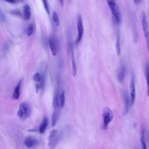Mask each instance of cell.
<instances>
[{
  "label": "cell",
  "instance_id": "cell-13",
  "mask_svg": "<svg viewBox=\"0 0 149 149\" xmlns=\"http://www.w3.org/2000/svg\"><path fill=\"white\" fill-rule=\"evenodd\" d=\"M22 83V80H20L15 86L13 93L12 94V96L13 99L17 100L19 98L20 94V88H21Z\"/></svg>",
  "mask_w": 149,
  "mask_h": 149
},
{
  "label": "cell",
  "instance_id": "cell-8",
  "mask_svg": "<svg viewBox=\"0 0 149 149\" xmlns=\"http://www.w3.org/2000/svg\"><path fill=\"white\" fill-rule=\"evenodd\" d=\"M123 102H124V107H123V115H126L129 112L130 107L132 105L130 95H129L127 91L126 90H124L123 92Z\"/></svg>",
  "mask_w": 149,
  "mask_h": 149
},
{
  "label": "cell",
  "instance_id": "cell-9",
  "mask_svg": "<svg viewBox=\"0 0 149 149\" xmlns=\"http://www.w3.org/2000/svg\"><path fill=\"white\" fill-rule=\"evenodd\" d=\"M77 36L76 40V44L79 43L83 35V24L81 17L79 15L77 17Z\"/></svg>",
  "mask_w": 149,
  "mask_h": 149
},
{
  "label": "cell",
  "instance_id": "cell-24",
  "mask_svg": "<svg viewBox=\"0 0 149 149\" xmlns=\"http://www.w3.org/2000/svg\"><path fill=\"white\" fill-rule=\"evenodd\" d=\"M42 3H43V5H44V9H45V11L49 15V6H48V1H42Z\"/></svg>",
  "mask_w": 149,
  "mask_h": 149
},
{
  "label": "cell",
  "instance_id": "cell-7",
  "mask_svg": "<svg viewBox=\"0 0 149 149\" xmlns=\"http://www.w3.org/2000/svg\"><path fill=\"white\" fill-rule=\"evenodd\" d=\"M48 45L51 52L53 55H56L58 51V42L54 35H51L48 38Z\"/></svg>",
  "mask_w": 149,
  "mask_h": 149
},
{
  "label": "cell",
  "instance_id": "cell-10",
  "mask_svg": "<svg viewBox=\"0 0 149 149\" xmlns=\"http://www.w3.org/2000/svg\"><path fill=\"white\" fill-rule=\"evenodd\" d=\"M130 98L131 101V105H133L136 98V87H135V78L132 74L130 82Z\"/></svg>",
  "mask_w": 149,
  "mask_h": 149
},
{
  "label": "cell",
  "instance_id": "cell-23",
  "mask_svg": "<svg viewBox=\"0 0 149 149\" xmlns=\"http://www.w3.org/2000/svg\"><path fill=\"white\" fill-rule=\"evenodd\" d=\"M52 20L56 27L58 26L59 24V17L57 14V13L55 11H54L52 14Z\"/></svg>",
  "mask_w": 149,
  "mask_h": 149
},
{
  "label": "cell",
  "instance_id": "cell-18",
  "mask_svg": "<svg viewBox=\"0 0 149 149\" xmlns=\"http://www.w3.org/2000/svg\"><path fill=\"white\" fill-rule=\"evenodd\" d=\"M145 76H146L147 86V95L149 97V63L148 62H146L145 65Z\"/></svg>",
  "mask_w": 149,
  "mask_h": 149
},
{
  "label": "cell",
  "instance_id": "cell-27",
  "mask_svg": "<svg viewBox=\"0 0 149 149\" xmlns=\"http://www.w3.org/2000/svg\"><path fill=\"white\" fill-rule=\"evenodd\" d=\"M141 1H134V3L136 4H138L139 3H140Z\"/></svg>",
  "mask_w": 149,
  "mask_h": 149
},
{
  "label": "cell",
  "instance_id": "cell-3",
  "mask_svg": "<svg viewBox=\"0 0 149 149\" xmlns=\"http://www.w3.org/2000/svg\"><path fill=\"white\" fill-rule=\"evenodd\" d=\"M107 3L116 22L119 23L122 20V14L119 6L114 1H107Z\"/></svg>",
  "mask_w": 149,
  "mask_h": 149
},
{
  "label": "cell",
  "instance_id": "cell-25",
  "mask_svg": "<svg viewBox=\"0 0 149 149\" xmlns=\"http://www.w3.org/2000/svg\"><path fill=\"white\" fill-rule=\"evenodd\" d=\"M0 18H1V20L2 22H5L6 21V17H5V15L3 14L1 9H0Z\"/></svg>",
  "mask_w": 149,
  "mask_h": 149
},
{
  "label": "cell",
  "instance_id": "cell-11",
  "mask_svg": "<svg viewBox=\"0 0 149 149\" xmlns=\"http://www.w3.org/2000/svg\"><path fill=\"white\" fill-rule=\"evenodd\" d=\"M39 141L37 139L32 136L27 137L24 140V144L28 148H32L38 146Z\"/></svg>",
  "mask_w": 149,
  "mask_h": 149
},
{
  "label": "cell",
  "instance_id": "cell-17",
  "mask_svg": "<svg viewBox=\"0 0 149 149\" xmlns=\"http://www.w3.org/2000/svg\"><path fill=\"white\" fill-rule=\"evenodd\" d=\"M48 119L46 117H44L41 123V124L40 125V126H39V129H38V130H39V133L40 134H43L44 133V132H45L46 130V129L47 127V126H48Z\"/></svg>",
  "mask_w": 149,
  "mask_h": 149
},
{
  "label": "cell",
  "instance_id": "cell-1",
  "mask_svg": "<svg viewBox=\"0 0 149 149\" xmlns=\"http://www.w3.org/2000/svg\"><path fill=\"white\" fill-rule=\"evenodd\" d=\"M62 136V132L58 129H53L49 133L48 136V147L49 149H54L59 143Z\"/></svg>",
  "mask_w": 149,
  "mask_h": 149
},
{
  "label": "cell",
  "instance_id": "cell-14",
  "mask_svg": "<svg viewBox=\"0 0 149 149\" xmlns=\"http://www.w3.org/2000/svg\"><path fill=\"white\" fill-rule=\"evenodd\" d=\"M23 18L24 20H29L31 17V8L28 3L24 4L23 6Z\"/></svg>",
  "mask_w": 149,
  "mask_h": 149
},
{
  "label": "cell",
  "instance_id": "cell-26",
  "mask_svg": "<svg viewBox=\"0 0 149 149\" xmlns=\"http://www.w3.org/2000/svg\"><path fill=\"white\" fill-rule=\"evenodd\" d=\"M6 2H8V3H18L19 2V1H17V0H5Z\"/></svg>",
  "mask_w": 149,
  "mask_h": 149
},
{
  "label": "cell",
  "instance_id": "cell-2",
  "mask_svg": "<svg viewBox=\"0 0 149 149\" xmlns=\"http://www.w3.org/2000/svg\"><path fill=\"white\" fill-rule=\"evenodd\" d=\"M31 113V106L29 102L24 101L22 102L17 110L18 116L23 120H25L30 117Z\"/></svg>",
  "mask_w": 149,
  "mask_h": 149
},
{
  "label": "cell",
  "instance_id": "cell-16",
  "mask_svg": "<svg viewBox=\"0 0 149 149\" xmlns=\"http://www.w3.org/2000/svg\"><path fill=\"white\" fill-rule=\"evenodd\" d=\"M70 51L71 52V56H72V74L73 76H75L77 73V69H76V65L75 62V59H74V52H73V46L71 44L70 45Z\"/></svg>",
  "mask_w": 149,
  "mask_h": 149
},
{
  "label": "cell",
  "instance_id": "cell-6",
  "mask_svg": "<svg viewBox=\"0 0 149 149\" xmlns=\"http://www.w3.org/2000/svg\"><path fill=\"white\" fill-rule=\"evenodd\" d=\"M33 81L35 84L36 91H38L40 90L42 88L44 87V82H45L44 76L42 74H41L39 72H36L33 75Z\"/></svg>",
  "mask_w": 149,
  "mask_h": 149
},
{
  "label": "cell",
  "instance_id": "cell-4",
  "mask_svg": "<svg viewBox=\"0 0 149 149\" xmlns=\"http://www.w3.org/2000/svg\"><path fill=\"white\" fill-rule=\"evenodd\" d=\"M141 24H142V29H143L147 47L149 52V27H148V24L147 20L146 15L144 12L142 13Z\"/></svg>",
  "mask_w": 149,
  "mask_h": 149
},
{
  "label": "cell",
  "instance_id": "cell-22",
  "mask_svg": "<svg viewBox=\"0 0 149 149\" xmlns=\"http://www.w3.org/2000/svg\"><path fill=\"white\" fill-rule=\"evenodd\" d=\"M116 49L118 55H120V34L119 32H117L116 34Z\"/></svg>",
  "mask_w": 149,
  "mask_h": 149
},
{
  "label": "cell",
  "instance_id": "cell-15",
  "mask_svg": "<svg viewBox=\"0 0 149 149\" xmlns=\"http://www.w3.org/2000/svg\"><path fill=\"white\" fill-rule=\"evenodd\" d=\"M59 115H60V112L58 109H54L52 116H51V126H55L59 118Z\"/></svg>",
  "mask_w": 149,
  "mask_h": 149
},
{
  "label": "cell",
  "instance_id": "cell-28",
  "mask_svg": "<svg viewBox=\"0 0 149 149\" xmlns=\"http://www.w3.org/2000/svg\"><path fill=\"white\" fill-rule=\"evenodd\" d=\"M147 137H148V144H149V130L148 131V133H147Z\"/></svg>",
  "mask_w": 149,
  "mask_h": 149
},
{
  "label": "cell",
  "instance_id": "cell-20",
  "mask_svg": "<svg viewBox=\"0 0 149 149\" xmlns=\"http://www.w3.org/2000/svg\"><path fill=\"white\" fill-rule=\"evenodd\" d=\"M144 129H142L140 134V149H147V146L144 140Z\"/></svg>",
  "mask_w": 149,
  "mask_h": 149
},
{
  "label": "cell",
  "instance_id": "cell-12",
  "mask_svg": "<svg viewBox=\"0 0 149 149\" xmlns=\"http://www.w3.org/2000/svg\"><path fill=\"white\" fill-rule=\"evenodd\" d=\"M126 66L125 65H122L119 69L118 75H117V80L119 83H122L124 81V79L126 74Z\"/></svg>",
  "mask_w": 149,
  "mask_h": 149
},
{
  "label": "cell",
  "instance_id": "cell-19",
  "mask_svg": "<svg viewBox=\"0 0 149 149\" xmlns=\"http://www.w3.org/2000/svg\"><path fill=\"white\" fill-rule=\"evenodd\" d=\"M65 103V91H62L60 94H59V107L60 108H62Z\"/></svg>",
  "mask_w": 149,
  "mask_h": 149
},
{
  "label": "cell",
  "instance_id": "cell-21",
  "mask_svg": "<svg viewBox=\"0 0 149 149\" xmlns=\"http://www.w3.org/2000/svg\"><path fill=\"white\" fill-rule=\"evenodd\" d=\"M35 29H36V27H35L34 24H33V23L30 24L26 30V35L27 36H30L31 35H32L34 33V32L35 31Z\"/></svg>",
  "mask_w": 149,
  "mask_h": 149
},
{
  "label": "cell",
  "instance_id": "cell-5",
  "mask_svg": "<svg viewBox=\"0 0 149 149\" xmlns=\"http://www.w3.org/2000/svg\"><path fill=\"white\" fill-rule=\"evenodd\" d=\"M102 117H103L102 128L104 129H107L109 123L112 120L113 118V113L112 110L108 107L105 108L103 110Z\"/></svg>",
  "mask_w": 149,
  "mask_h": 149
}]
</instances>
